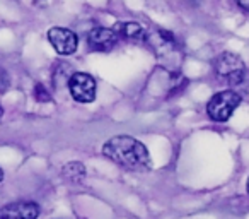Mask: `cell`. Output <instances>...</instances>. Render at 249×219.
<instances>
[{"label":"cell","instance_id":"4fadbf2b","mask_svg":"<svg viewBox=\"0 0 249 219\" xmlns=\"http://www.w3.org/2000/svg\"><path fill=\"white\" fill-rule=\"evenodd\" d=\"M235 4H237L242 11L249 12V0H235Z\"/></svg>","mask_w":249,"mask_h":219},{"label":"cell","instance_id":"5bb4252c","mask_svg":"<svg viewBox=\"0 0 249 219\" xmlns=\"http://www.w3.org/2000/svg\"><path fill=\"white\" fill-rule=\"evenodd\" d=\"M2 178H4V171L0 170V181H2Z\"/></svg>","mask_w":249,"mask_h":219},{"label":"cell","instance_id":"8992f818","mask_svg":"<svg viewBox=\"0 0 249 219\" xmlns=\"http://www.w3.org/2000/svg\"><path fill=\"white\" fill-rule=\"evenodd\" d=\"M145 43L154 50L157 57H169L178 50V43L169 31L156 29L145 35Z\"/></svg>","mask_w":249,"mask_h":219},{"label":"cell","instance_id":"8fae6325","mask_svg":"<svg viewBox=\"0 0 249 219\" xmlns=\"http://www.w3.org/2000/svg\"><path fill=\"white\" fill-rule=\"evenodd\" d=\"M35 96H36V100L41 101V103L52 101V98H50V93L45 89V86H43V84H36V86H35Z\"/></svg>","mask_w":249,"mask_h":219},{"label":"cell","instance_id":"52a82bcc","mask_svg":"<svg viewBox=\"0 0 249 219\" xmlns=\"http://www.w3.org/2000/svg\"><path fill=\"white\" fill-rule=\"evenodd\" d=\"M87 43L94 52H111L118 43V35L113 28H103L97 26L92 28L87 35Z\"/></svg>","mask_w":249,"mask_h":219},{"label":"cell","instance_id":"6da1fadb","mask_svg":"<svg viewBox=\"0 0 249 219\" xmlns=\"http://www.w3.org/2000/svg\"><path fill=\"white\" fill-rule=\"evenodd\" d=\"M103 154L130 171H149L152 168V159H150L145 144H142L135 137H111L109 140L104 142Z\"/></svg>","mask_w":249,"mask_h":219},{"label":"cell","instance_id":"3957f363","mask_svg":"<svg viewBox=\"0 0 249 219\" xmlns=\"http://www.w3.org/2000/svg\"><path fill=\"white\" fill-rule=\"evenodd\" d=\"M241 104V96L235 91L227 89L213 94L207 104V113L215 122H227L235 108Z\"/></svg>","mask_w":249,"mask_h":219},{"label":"cell","instance_id":"7c38bea8","mask_svg":"<svg viewBox=\"0 0 249 219\" xmlns=\"http://www.w3.org/2000/svg\"><path fill=\"white\" fill-rule=\"evenodd\" d=\"M9 87V76L2 67H0V93H4Z\"/></svg>","mask_w":249,"mask_h":219},{"label":"cell","instance_id":"30bf717a","mask_svg":"<svg viewBox=\"0 0 249 219\" xmlns=\"http://www.w3.org/2000/svg\"><path fill=\"white\" fill-rule=\"evenodd\" d=\"M63 177L70 181H80L84 177H86V168H84L82 163L79 161H72V163H67L62 170Z\"/></svg>","mask_w":249,"mask_h":219},{"label":"cell","instance_id":"7a4b0ae2","mask_svg":"<svg viewBox=\"0 0 249 219\" xmlns=\"http://www.w3.org/2000/svg\"><path fill=\"white\" fill-rule=\"evenodd\" d=\"M215 74L220 80H225L231 86H239L244 82L246 65L242 59L235 53L224 52L215 59Z\"/></svg>","mask_w":249,"mask_h":219},{"label":"cell","instance_id":"ba28073f","mask_svg":"<svg viewBox=\"0 0 249 219\" xmlns=\"http://www.w3.org/2000/svg\"><path fill=\"white\" fill-rule=\"evenodd\" d=\"M39 207L35 202H18L0 209V219H36Z\"/></svg>","mask_w":249,"mask_h":219},{"label":"cell","instance_id":"9c48e42d","mask_svg":"<svg viewBox=\"0 0 249 219\" xmlns=\"http://www.w3.org/2000/svg\"><path fill=\"white\" fill-rule=\"evenodd\" d=\"M114 33L121 38H128V40H135V41H145V35L147 31L143 29L142 24L139 22H118L116 26H113Z\"/></svg>","mask_w":249,"mask_h":219},{"label":"cell","instance_id":"9a60e30c","mask_svg":"<svg viewBox=\"0 0 249 219\" xmlns=\"http://www.w3.org/2000/svg\"><path fill=\"white\" fill-rule=\"evenodd\" d=\"M2 115H4V110H2V106H0V119H2Z\"/></svg>","mask_w":249,"mask_h":219},{"label":"cell","instance_id":"2e32d148","mask_svg":"<svg viewBox=\"0 0 249 219\" xmlns=\"http://www.w3.org/2000/svg\"><path fill=\"white\" fill-rule=\"evenodd\" d=\"M248 194H249V178H248Z\"/></svg>","mask_w":249,"mask_h":219},{"label":"cell","instance_id":"277c9868","mask_svg":"<svg viewBox=\"0 0 249 219\" xmlns=\"http://www.w3.org/2000/svg\"><path fill=\"white\" fill-rule=\"evenodd\" d=\"M69 89L70 94L79 103H92L96 100V80L86 72H73L70 76Z\"/></svg>","mask_w":249,"mask_h":219},{"label":"cell","instance_id":"5b68a950","mask_svg":"<svg viewBox=\"0 0 249 219\" xmlns=\"http://www.w3.org/2000/svg\"><path fill=\"white\" fill-rule=\"evenodd\" d=\"M48 40L60 55H72V53L77 52V46H79V38H77L75 33L72 29L58 28V26L50 29Z\"/></svg>","mask_w":249,"mask_h":219}]
</instances>
